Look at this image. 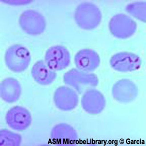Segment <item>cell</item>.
<instances>
[{
    "label": "cell",
    "mask_w": 146,
    "mask_h": 146,
    "mask_svg": "<svg viewBox=\"0 0 146 146\" xmlns=\"http://www.w3.org/2000/svg\"><path fill=\"white\" fill-rule=\"evenodd\" d=\"M5 121L11 129L16 131H23L29 127L32 118L28 110L23 107L16 106L7 112Z\"/></svg>",
    "instance_id": "cell-7"
},
{
    "label": "cell",
    "mask_w": 146,
    "mask_h": 146,
    "mask_svg": "<svg viewBox=\"0 0 146 146\" xmlns=\"http://www.w3.org/2000/svg\"><path fill=\"white\" fill-rule=\"evenodd\" d=\"M82 107L90 115H96L103 111L106 106L104 95L96 89H91L83 94L81 100Z\"/></svg>",
    "instance_id": "cell-10"
},
{
    "label": "cell",
    "mask_w": 146,
    "mask_h": 146,
    "mask_svg": "<svg viewBox=\"0 0 146 146\" xmlns=\"http://www.w3.org/2000/svg\"><path fill=\"white\" fill-rule=\"evenodd\" d=\"M74 62L78 69L89 73L95 71L99 66L100 58L98 53L94 50L84 49L76 53Z\"/></svg>",
    "instance_id": "cell-13"
},
{
    "label": "cell",
    "mask_w": 146,
    "mask_h": 146,
    "mask_svg": "<svg viewBox=\"0 0 146 146\" xmlns=\"http://www.w3.org/2000/svg\"><path fill=\"white\" fill-rule=\"evenodd\" d=\"M5 60L9 70L15 73H21L28 68L31 62L30 52L21 44H14L5 52Z\"/></svg>",
    "instance_id": "cell-3"
},
{
    "label": "cell",
    "mask_w": 146,
    "mask_h": 146,
    "mask_svg": "<svg viewBox=\"0 0 146 146\" xmlns=\"http://www.w3.org/2000/svg\"><path fill=\"white\" fill-rule=\"evenodd\" d=\"M50 136L55 144L62 146L73 145L78 139L75 129L66 123L55 125L52 129Z\"/></svg>",
    "instance_id": "cell-12"
},
{
    "label": "cell",
    "mask_w": 146,
    "mask_h": 146,
    "mask_svg": "<svg viewBox=\"0 0 146 146\" xmlns=\"http://www.w3.org/2000/svg\"><path fill=\"white\" fill-rule=\"evenodd\" d=\"M76 24L85 30H92L100 25L102 14L97 5L90 2H83L76 7L74 13Z\"/></svg>",
    "instance_id": "cell-2"
},
{
    "label": "cell",
    "mask_w": 146,
    "mask_h": 146,
    "mask_svg": "<svg viewBox=\"0 0 146 146\" xmlns=\"http://www.w3.org/2000/svg\"><path fill=\"white\" fill-rule=\"evenodd\" d=\"M78 95L75 90L66 86L57 88L54 95V101L56 106L63 111H70L78 104Z\"/></svg>",
    "instance_id": "cell-9"
},
{
    "label": "cell",
    "mask_w": 146,
    "mask_h": 146,
    "mask_svg": "<svg viewBox=\"0 0 146 146\" xmlns=\"http://www.w3.org/2000/svg\"><path fill=\"white\" fill-rule=\"evenodd\" d=\"M110 31L117 38H129L136 32L137 25L134 20L125 14L114 15L109 23Z\"/></svg>",
    "instance_id": "cell-5"
},
{
    "label": "cell",
    "mask_w": 146,
    "mask_h": 146,
    "mask_svg": "<svg viewBox=\"0 0 146 146\" xmlns=\"http://www.w3.org/2000/svg\"><path fill=\"white\" fill-rule=\"evenodd\" d=\"M110 63L114 70L120 72H129L138 70L140 68L141 60L135 54L121 52L111 56Z\"/></svg>",
    "instance_id": "cell-8"
},
{
    "label": "cell",
    "mask_w": 146,
    "mask_h": 146,
    "mask_svg": "<svg viewBox=\"0 0 146 146\" xmlns=\"http://www.w3.org/2000/svg\"><path fill=\"white\" fill-rule=\"evenodd\" d=\"M138 94L136 85L131 80L122 79L113 85L112 88L113 98L121 103H129L136 98Z\"/></svg>",
    "instance_id": "cell-11"
},
{
    "label": "cell",
    "mask_w": 146,
    "mask_h": 146,
    "mask_svg": "<svg viewBox=\"0 0 146 146\" xmlns=\"http://www.w3.org/2000/svg\"><path fill=\"white\" fill-rule=\"evenodd\" d=\"M45 62L49 68L54 71L64 70L70 65L71 55L65 47L55 45L47 50Z\"/></svg>",
    "instance_id": "cell-6"
},
{
    "label": "cell",
    "mask_w": 146,
    "mask_h": 146,
    "mask_svg": "<svg viewBox=\"0 0 146 146\" xmlns=\"http://www.w3.org/2000/svg\"><path fill=\"white\" fill-rule=\"evenodd\" d=\"M146 3L143 2L129 3L126 7V10L133 17L146 22Z\"/></svg>",
    "instance_id": "cell-17"
},
{
    "label": "cell",
    "mask_w": 146,
    "mask_h": 146,
    "mask_svg": "<svg viewBox=\"0 0 146 146\" xmlns=\"http://www.w3.org/2000/svg\"><path fill=\"white\" fill-rule=\"evenodd\" d=\"M0 145L1 146H18L21 144L22 137L20 134L7 129L0 131Z\"/></svg>",
    "instance_id": "cell-16"
},
{
    "label": "cell",
    "mask_w": 146,
    "mask_h": 146,
    "mask_svg": "<svg viewBox=\"0 0 146 146\" xmlns=\"http://www.w3.org/2000/svg\"><path fill=\"white\" fill-rule=\"evenodd\" d=\"M63 82L71 87L79 94L98 86V78L94 73H87L73 68L63 75Z\"/></svg>",
    "instance_id": "cell-1"
},
{
    "label": "cell",
    "mask_w": 146,
    "mask_h": 146,
    "mask_svg": "<svg viewBox=\"0 0 146 146\" xmlns=\"http://www.w3.org/2000/svg\"><path fill=\"white\" fill-rule=\"evenodd\" d=\"M22 93V87L18 80L13 78H7L0 85V95L3 101L13 103L18 100Z\"/></svg>",
    "instance_id": "cell-14"
},
{
    "label": "cell",
    "mask_w": 146,
    "mask_h": 146,
    "mask_svg": "<svg viewBox=\"0 0 146 146\" xmlns=\"http://www.w3.org/2000/svg\"><path fill=\"white\" fill-rule=\"evenodd\" d=\"M31 75L35 82L42 85L51 84L57 76L56 71L51 69L43 60H40L33 65Z\"/></svg>",
    "instance_id": "cell-15"
},
{
    "label": "cell",
    "mask_w": 146,
    "mask_h": 146,
    "mask_svg": "<svg viewBox=\"0 0 146 146\" xmlns=\"http://www.w3.org/2000/svg\"><path fill=\"white\" fill-rule=\"evenodd\" d=\"M19 22L23 30L33 36L43 33L46 25V20L43 15L33 9L24 11L20 15Z\"/></svg>",
    "instance_id": "cell-4"
}]
</instances>
